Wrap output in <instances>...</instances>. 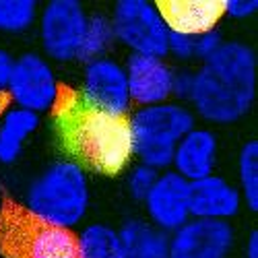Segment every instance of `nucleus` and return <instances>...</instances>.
<instances>
[{
    "label": "nucleus",
    "instance_id": "nucleus-9",
    "mask_svg": "<svg viewBox=\"0 0 258 258\" xmlns=\"http://www.w3.org/2000/svg\"><path fill=\"white\" fill-rule=\"evenodd\" d=\"M81 97L91 107L110 116L128 118L133 107L124 64L112 56H101L83 64Z\"/></svg>",
    "mask_w": 258,
    "mask_h": 258
},
{
    "label": "nucleus",
    "instance_id": "nucleus-19",
    "mask_svg": "<svg viewBox=\"0 0 258 258\" xmlns=\"http://www.w3.org/2000/svg\"><path fill=\"white\" fill-rule=\"evenodd\" d=\"M238 190L250 213L258 211V143L246 141L238 151Z\"/></svg>",
    "mask_w": 258,
    "mask_h": 258
},
{
    "label": "nucleus",
    "instance_id": "nucleus-6",
    "mask_svg": "<svg viewBox=\"0 0 258 258\" xmlns=\"http://www.w3.org/2000/svg\"><path fill=\"white\" fill-rule=\"evenodd\" d=\"M110 23L116 41L131 54L167 58L169 29L155 3L120 0L112 7Z\"/></svg>",
    "mask_w": 258,
    "mask_h": 258
},
{
    "label": "nucleus",
    "instance_id": "nucleus-4",
    "mask_svg": "<svg viewBox=\"0 0 258 258\" xmlns=\"http://www.w3.org/2000/svg\"><path fill=\"white\" fill-rule=\"evenodd\" d=\"M0 258H79L77 231L52 225L23 203L0 201Z\"/></svg>",
    "mask_w": 258,
    "mask_h": 258
},
{
    "label": "nucleus",
    "instance_id": "nucleus-23",
    "mask_svg": "<svg viewBox=\"0 0 258 258\" xmlns=\"http://www.w3.org/2000/svg\"><path fill=\"white\" fill-rule=\"evenodd\" d=\"M223 41H225V37H223V33H221L219 27L217 29H211L207 33L197 35L195 37V60H199V62L209 60L215 52H217L223 46Z\"/></svg>",
    "mask_w": 258,
    "mask_h": 258
},
{
    "label": "nucleus",
    "instance_id": "nucleus-14",
    "mask_svg": "<svg viewBox=\"0 0 258 258\" xmlns=\"http://www.w3.org/2000/svg\"><path fill=\"white\" fill-rule=\"evenodd\" d=\"M217 159H219L217 135H215L213 128L197 124L176 145L169 169H174L186 182H197L201 178L215 174Z\"/></svg>",
    "mask_w": 258,
    "mask_h": 258
},
{
    "label": "nucleus",
    "instance_id": "nucleus-18",
    "mask_svg": "<svg viewBox=\"0 0 258 258\" xmlns=\"http://www.w3.org/2000/svg\"><path fill=\"white\" fill-rule=\"evenodd\" d=\"M79 258H120L118 229L95 221L85 225L79 233Z\"/></svg>",
    "mask_w": 258,
    "mask_h": 258
},
{
    "label": "nucleus",
    "instance_id": "nucleus-12",
    "mask_svg": "<svg viewBox=\"0 0 258 258\" xmlns=\"http://www.w3.org/2000/svg\"><path fill=\"white\" fill-rule=\"evenodd\" d=\"M124 71L135 105L147 107L174 99L176 71L165 58L131 54L124 62Z\"/></svg>",
    "mask_w": 258,
    "mask_h": 258
},
{
    "label": "nucleus",
    "instance_id": "nucleus-13",
    "mask_svg": "<svg viewBox=\"0 0 258 258\" xmlns=\"http://www.w3.org/2000/svg\"><path fill=\"white\" fill-rule=\"evenodd\" d=\"M244 203L238 186L219 174L190 182V217L229 221L242 213Z\"/></svg>",
    "mask_w": 258,
    "mask_h": 258
},
{
    "label": "nucleus",
    "instance_id": "nucleus-15",
    "mask_svg": "<svg viewBox=\"0 0 258 258\" xmlns=\"http://www.w3.org/2000/svg\"><path fill=\"white\" fill-rule=\"evenodd\" d=\"M155 5L169 31L192 37L217 29L225 19L223 0H167Z\"/></svg>",
    "mask_w": 258,
    "mask_h": 258
},
{
    "label": "nucleus",
    "instance_id": "nucleus-2",
    "mask_svg": "<svg viewBox=\"0 0 258 258\" xmlns=\"http://www.w3.org/2000/svg\"><path fill=\"white\" fill-rule=\"evenodd\" d=\"M256 99V54L240 39H225L209 60L192 71L188 107L211 126L244 120Z\"/></svg>",
    "mask_w": 258,
    "mask_h": 258
},
{
    "label": "nucleus",
    "instance_id": "nucleus-7",
    "mask_svg": "<svg viewBox=\"0 0 258 258\" xmlns=\"http://www.w3.org/2000/svg\"><path fill=\"white\" fill-rule=\"evenodd\" d=\"M89 13L79 0H52L39 9L37 35L44 56L54 62H79Z\"/></svg>",
    "mask_w": 258,
    "mask_h": 258
},
{
    "label": "nucleus",
    "instance_id": "nucleus-17",
    "mask_svg": "<svg viewBox=\"0 0 258 258\" xmlns=\"http://www.w3.org/2000/svg\"><path fill=\"white\" fill-rule=\"evenodd\" d=\"M39 128V116L23 107H7L0 114V163L13 165L23 155L25 143Z\"/></svg>",
    "mask_w": 258,
    "mask_h": 258
},
{
    "label": "nucleus",
    "instance_id": "nucleus-5",
    "mask_svg": "<svg viewBox=\"0 0 258 258\" xmlns=\"http://www.w3.org/2000/svg\"><path fill=\"white\" fill-rule=\"evenodd\" d=\"M197 126V116L182 101L137 107L128 114L133 157L157 171L171 167L176 145Z\"/></svg>",
    "mask_w": 258,
    "mask_h": 258
},
{
    "label": "nucleus",
    "instance_id": "nucleus-20",
    "mask_svg": "<svg viewBox=\"0 0 258 258\" xmlns=\"http://www.w3.org/2000/svg\"><path fill=\"white\" fill-rule=\"evenodd\" d=\"M116 44L114 37V29L110 23V17L103 13H93L89 15V23H87V31H85V39H83V48L79 54V62H89L101 56H107V52L112 50V46Z\"/></svg>",
    "mask_w": 258,
    "mask_h": 258
},
{
    "label": "nucleus",
    "instance_id": "nucleus-28",
    "mask_svg": "<svg viewBox=\"0 0 258 258\" xmlns=\"http://www.w3.org/2000/svg\"><path fill=\"white\" fill-rule=\"evenodd\" d=\"M244 258H258V231L250 229L244 242Z\"/></svg>",
    "mask_w": 258,
    "mask_h": 258
},
{
    "label": "nucleus",
    "instance_id": "nucleus-11",
    "mask_svg": "<svg viewBox=\"0 0 258 258\" xmlns=\"http://www.w3.org/2000/svg\"><path fill=\"white\" fill-rule=\"evenodd\" d=\"M147 221L163 233L182 227L190 217V182L174 169L159 171V176L143 201Z\"/></svg>",
    "mask_w": 258,
    "mask_h": 258
},
{
    "label": "nucleus",
    "instance_id": "nucleus-29",
    "mask_svg": "<svg viewBox=\"0 0 258 258\" xmlns=\"http://www.w3.org/2000/svg\"><path fill=\"white\" fill-rule=\"evenodd\" d=\"M7 101H9V95H7V93H5V95H0V114L7 110Z\"/></svg>",
    "mask_w": 258,
    "mask_h": 258
},
{
    "label": "nucleus",
    "instance_id": "nucleus-27",
    "mask_svg": "<svg viewBox=\"0 0 258 258\" xmlns=\"http://www.w3.org/2000/svg\"><path fill=\"white\" fill-rule=\"evenodd\" d=\"M13 56L0 46V95L7 93V85H9V77H11V69H13Z\"/></svg>",
    "mask_w": 258,
    "mask_h": 258
},
{
    "label": "nucleus",
    "instance_id": "nucleus-10",
    "mask_svg": "<svg viewBox=\"0 0 258 258\" xmlns=\"http://www.w3.org/2000/svg\"><path fill=\"white\" fill-rule=\"evenodd\" d=\"M235 231L229 221L188 219L167 235V258H229Z\"/></svg>",
    "mask_w": 258,
    "mask_h": 258
},
{
    "label": "nucleus",
    "instance_id": "nucleus-26",
    "mask_svg": "<svg viewBox=\"0 0 258 258\" xmlns=\"http://www.w3.org/2000/svg\"><path fill=\"white\" fill-rule=\"evenodd\" d=\"M192 91V71H176L174 77V101H182L188 105V97Z\"/></svg>",
    "mask_w": 258,
    "mask_h": 258
},
{
    "label": "nucleus",
    "instance_id": "nucleus-22",
    "mask_svg": "<svg viewBox=\"0 0 258 258\" xmlns=\"http://www.w3.org/2000/svg\"><path fill=\"white\" fill-rule=\"evenodd\" d=\"M157 176H159L157 169L137 161L135 165L128 167V171H126V192L131 195L133 201L143 203L147 199V195H149V190L153 188Z\"/></svg>",
    "mask_w": 258,
    "mask_h": 258
},
{
    "label": "nucleus",
    "instance_id": "nucleus-8",
    "mask_svg": "<svg viewBox=\"0 0 258 258\" xmlns=\"http://www.w3.org/2000/svg\"><path fill=\"white\" fill-rule=\"evenodd\" d=\"M62 83L56 77L52 62L39 52H23L13 60L7 85L9 101L33 114L52 112L58 101Z\"/></svg>",
    "mask_w": 258,
    "mask_h": 258
},
{
    "label": "nucleus",
    "instance_id": "nucleus-25",
    "mask_svg": "<svg viewBox=\"0 0 258 258\" xmlns=\"http://www.w3.org/2000/svg\"><path fill=\"white\" fill-rule=\"evenodd\" d=\"M258 11L256 0H227L223 3V15L231 21H246Z\"/></svg>",
    "mask_w": 258,
    "mask_h": 258
},
{
    "label": "nucleus",
    "instance_id": "nucleus-1",
    "mask_svg": "<svg viewBox=\"0 0 258 258\" xmlns=\"http://www.w3.org/2000/svg\"><path fill=\"white\" fill-rule=\"evenodd\" d=\"M52 114L58 141L69 153V159L110 178L131 167L133 141L128 118L95 110L69 85L60 87Z\"/></svg>",
    "mask_w": 258,
    "mask_h": 258
},
{
    "label": "nucleus",
    "instance_id": "nucleus-3",
    "mask_svg": "<svg viewBox=\"0 0 258 258\" xmlns=\"http://www.w3.org/2000/svg\"><path fill=\"white\" fill-rule=\"evenodd\" d=\"M21 203L39 219L75 231L91 207L87 169L73 159L52 161L27 184Z\"/></svg>",
    "mask_w": 258,
    "mask_h": 258
},
{
    "label": "nucleus",
    "instance_id": "nucleus-24",
    "mask_svg": "<svg viewBox=\"0 0 258 258\" xmlns=\"http://www.w3.org/2000/svg\"><path fill=\"white\" fill-rule=\"evenodd\" d=\"M167 56L176 58L178 62H192L195 60V37L169 31L167 39Z\"/></svg>",
    "mask_w": 258,
    "mask_h": 258
},
{
    "label": "nucleus",
    "instance_id": "nucleus-16",
    "mask_svg": "<svg viewBox=\"0 0 258 258\" xmlns=\"http://www.w3.org/2000/svg\"><path fill=\"white\" fill-rule=\"evenodd\" d=\"M120 258H167V233L147 219H126L118 227Z\"/></svg>",
    "mask_w": 258,
    "mask_h": 258
},
{
    "label": "nucleus",
    "instance_id": "nucleus-21",
    "mask_svg": "<svg viewBox=\"0 0 258 258\" xmlns=\"http://www.w3.org/2000/svg\"><path fill=\"white\" fill-rule=\"evenodd\" d=\"M37 17L39 5L33 0H0V33H25L37 23Z\"/></svg>",
    "mask_w": 258,
    "mask_h": 258
}]
</instances>
